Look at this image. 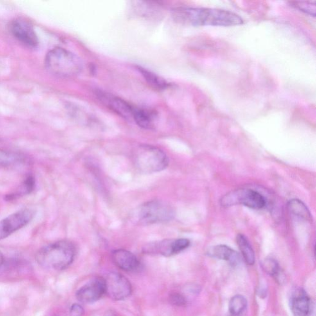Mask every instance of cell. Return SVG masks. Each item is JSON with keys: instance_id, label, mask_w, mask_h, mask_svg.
Wrapping results in <instances>:
<instances>
[{"instance_id": "obj_1", "label": "cell", "mask_w": 316, "mask_h": 316, "mask_svg": "<svg viewBox=\"0 0 316 316\" xmlns=\"http://www.w3.org/2000/svg\"><path fill=\"white\" fill-rule=\"evenodd\" d=\"M173 16L180 23L193 26L230 27L243 23L242 18L232 11L207 8H179Z\"/></svg>"}, {"instance_id": "obj_2", "label": "cell", "mask_w": 316, "mask_h": 316, "mask_svg": "<svg viewBox=\"0 0 316 316\" xmlns=\"http://www.w3.org/2000/svg\"><path fill=\"white\" fill-rule=\"evenodd\" d=\"M75 245L71 241L62 240L50 243L38 250L35 259L45 269L63 270L69 267L75 258Z\"/></svg>"}, {"instance_id": "obj_3", "label": "cell", "mask_w": 316, "mask_h": 316, "mask_svg": "<svg viewBox=\"0 0 316 316\" xmlns=\"http://www.w3.org/2000/svg\"><path fill=\"white\" fill-rule=\"evenodd\" d=\"M47 70L56 76L69 78L78 75L83 67L80 59L67 49L55 48L47 54L45 58Z\"/></svg>"}, {"instance_id": "obj_4", "label": "cell", "mask_w": 316, "mask_h": 316, "mask_svg": "<svg viewBox=\"0 0 316 316\" xmlns=\"http://www.w3.org/2000/svg\"><path fill=\"white\" fill-rule=\"evenodd\" d=\"M132 160L135 168L142 173L160 172L169 165L168 156L156 146L143 144L133 151Z\"/></svg>"}, {"instance_id": "obj_5", "label": "cell", "mask_w": 316, "mask_h": 316, "mask_svg": "<svg viewBox=\"0 0 316 316\" xmlns=\"http://www.w3.org/2000/svg\"><path fill=\"white\" fill-rule=\"evenodd\" d=\"M175 216L173 207L162 200H155L143 203L137 209L135 220L142 225L168 222Z\"/></svg>"}, {"instance_id": "obj_6", "label": "cell", "mask_w": 316, "mask_h": 316, "mask_svg": "<svg viewBox=\"0 0 316 316\" xmlns=\"http://www.w3.org/2000/svg\"><path fill=\"white\" fill-rule=\"evenodd\" d=\"M221 204L223 207L242 205L250 208L260 209L266 206V201L258 191L251 189H238L223 196Z\"/></svg>"}, {"instance_id": "obj_7", "label": "cell", "mask_w": 316, "mask_h": 316, "mask_svg": "<svg viewBox=\"0 0 316 316\" xmlns=\"http://www.w3.org/2000/svg\"><path fill=\"white\" fill-rule=\"evenodd\" d=\"M34 216L33 210L26 208L19 210L0 221V240L26 226Z\"/></svg>"}, {"instance_id": "obj_8", "label": "cell", "mask_w": 316, "mask_h": 316, "mask_svg": "<svg viewBox=\"0 0 316 316\" xmlns=\"http://www.w3.org/2000/svg\"><path fill=\"white\" fill-rule=\"evenodd\" d=\"M190 245V241L187 238L166 239L148 243L143 247V252L146 254L169 257L184 251Z\"/></svg>"}, {"instance_id": "obj_9", "label": "cell", "mask_w": 316, "mask_h": 316, "mask_svg": "<svg viewBox=\"0 0 316 316\" xmlns=\"http://www.w3.org/2000/svg\"><path fill=\"white\" fill-rule=\"evenodd\" d=\"M105 281L106 294L115 301L125 300L132 294L130 282L123 275L117 272L108 274Z\"/></svg>"}, {"instance_id": "obj_10", "label": "cell", "mask_w": 316, "mask_h": 316, "mask_svg": "<svg viewBox=\"0 0 316 316\" xmlns=\"http://www.w3.org/2000/svg\"><path fill=\"white\" fill-rule=\"evenodd\" d=\"M105 294V279L97 277L79 288L76 292V298L82 303L91 304L98 301Z\"/></svg>"}, {"instance_id": "obj_11", "label": "cell", "mask_w": 316, "mask_h": 316, "mask_svg": "<svg viewBox=\"0 0 316 316\" xmlns=\"http://www.w3.org/2000/svg\"><path fill=\"white\" fill-rule=\"evenodd\" d=\"M11 31L18 40L29 47H35L38 40L32 26L28 22L22 19L15 20L11 23Z\"/></svg>"}, {"instance_id": "obj_12", "label": "cell", "mask_w": 316, "mask_h": 316, "mask_svg": "<svg viewBox=\"0 0 316 316\" xmlns=\"http://www.w3.org/2000/svg\"><path fill=\"white\" fill-rule=\"evenodd\" d=\"M112 259L117 267L126 272H135L141 263L137 256L128 250L119 249L112 253Z\"/></svg>"}, {"instance_id": "obj_13", "label": "cell", "mask_w": 316, "mask_h": 316, "mask_svg": "<svg viewBox=\"0 0 316 316\" xmlns=\"http://www.w3.org/2000/svg\"><path fill=\"white\" fill-rule=\"evenodd\" d=\"M290 306L295 316H309L310 315L311 300L303 289H296L293 292Z\"/></svg>"}, {"instance_id": "obj_14", "label": "cell", "mask_w": 316, "mask_h": 316, "mask_svg": "<svg viewBox=\"0 0 316 316\" xmlns=\"http://www.w3.org/2000/svg\"><path fill=\"white\" fill-rule=\"evenodd\" d=\"M207 254L212 258L228 261L233 266L238 265L240 263V256L238 253L226 245H220L209 248Z\"/></svg>"}, {"instance_id": "obj_15", "label": "cell", "mask_w": 316, "mask_h": 316, "mask_svg": "<svg viewBox=\"0 0 316 316\" xmlns=\"http://www.w3.org/2000/svg\"><path fill=\"white\" fill-rule=\"evenodd\" d=\"M100 95L101 100L117 114L125 118L133 117L135 108L131 107L125 101L107 94L101 93Z\"/></svg>"}, {"instance_id": "obj_16", "label": "cell", "mask_w": 316, "mask_h": 316, "mask_svg": "<svg viewBox=\"0 0 316 316\" xmlns=\"http://www.w3.org/2000/svg\"><path fill=\"white\" fill-rule=\"evenodd\" d=\"M27 158L21 153L0 148V168H11L26 163Z\"/></svg>"}, {"instance_id": "obj_17", "label": "cell", "mask_w": 316, "mask_h": 316, "mask_svg": "<svg viewBox=\"0 0 316 316\" xmlns=\"http://www.w3.org/2000/svg\"><path fill=\"white\" fill-rule=\"evenodd\" d=\"M287 207L290 213L297 218L309 222L312 221V214L306 205L301 200L293 199L289 201Z\"/></svg>"}, {"instance_id": "obj_18", "label": "cell", "mask_w": 316, "mask_h": 316, "mask_svg": "<svg viewBox=\"0 0 316 316\" xmlns=\"http://www.w3.org/2000/svg\"><path fill=\"white\" fill-rule=\"evenodd\" d=\"M236 240L245 263L248 265H253L255 262L254 253L247 237L244 235L238 234Z\"/></svg>"}, {"instance_id": "obj_19", "label": "cell", "mask_w": 316, "mask_h": 316, "mask_svg": "<svg viewBox=\"0 0 316 316\" xmlns=\"http://www.w3.org/2000/svg\"><path fill=\"white\" fill-rule=\"evenodd\" d=\"M35 186V180L32 175H29L13 192L6 196V200L11 201L17 199L22 196L28 195L33 190Z\"/></svg>"}, {"instance_id": "obj_20", "label": "cell", "mask_w": 316, "mask_h": 316, "mask_svg": "<svg viewBox=\"0 0 316 316\" xmlns=\"http://www.w3.org/2000/svg\"><path fill=\"white\" fill-rule=\"evenodd\" d=\"M133 118L137 125L144 129H150L153 127V116L146 111L135 108Z\"/></svg>"}, {"instance_id": "obj_21", "label": "cell", "mask_w": 316, "mask_h": 316, "mask_svg": "<svg viewBox=\"0 0 316 316\" xmlns=\"http://www.w3.org/2000/svg\"><path fill=\"white\" fill-rule=\"evenodd\" d=\"M138 70L141 72L142 75L144 77L147 82L155 89L162 90L166 89L168 87V83L163 79L159 78V76L153 74L142 67H138Z\"/></svg>"}, {"instance_id": "obj_22", "label": "cell", "mask_w": 316, "mask_h": 316, "mask_svg": "<svg viewBox=\"0 0 316 316\" xmlns=\"http://www.w3.org/2000/svg\"><path fill=\"white\" fill-rule=\"evenodd\" d=\"M247 300L241 295L234 296L229 302V311L232 316H239L247 309Z\"/></svg>"}, {"instance_id": "obj_23", "label": "cell", "mask_w": 316, "mask_h": 316, "mask_svg": "<svg viewBox=\"0 0 316 316\" xmlns=\"http://www.w3.org/2000/svg\"><path fill=\"white\" fill-rule=\"evenodd\" d=\"M262 268L266 273L277 280H279V277H281V269L279 268V264L274 259H266L262 263Z\"/></svg>"}, {"instance_id": "obj_24", "label": "cell", "mask_w": 316, "mask_h": 316, "mask_svg": "<svg viewBox=\"0 0 316 316\" xmlns=\"http://www.w3.org/2000/svg\"><path fill=\"white\" fill-rule=\"evenodd\" d=\"M293 6L311 16L316 15V1H295L292 2Z\"/></svg>"}, {"instance_id": "obj_25", "label": "cell", "mask_w": 316, "mask_h": 316, "mask_svg": "<svg viewBox=\"0 0 316 316\" xmlns=\"http://www.w3.org/2000/svg\"><path fill=\"white\" fill-rule=\"evenodd\" d=\"M169 301L173 305L177 306H183L186 305L187 300L186 298L180 293L174 292L169 296Z\"/></svg>"}, {"instance_id": "obj_26", "label": "cell", "mask_w": 316, "mask_h": 316, "mask_svg": "<svg viewBox=\"0 0 316 316\" xmlns=\"http://www.w3.org/2000/svg\"><path fill=\"white\" fill-rule=\"evenodd\" d=\"M70 312L72 316H82L84 314V309L80 304H74L71 306Z\"/></svg>"}, {"instance_id": "obj_27", "label": "cell", "mask_w": 316, "mask_h": 316, "mask_svg": "<svg viewBox=\"0 0 316 316\" xmlns=\"http://www.w3.org/2000/svg\"><path fill=\"white\" fill-rule=\"evenodd\" d=\"M4 261H5V259H4V255L0 252V268H1L2 266L4 265Z\"/></svg>"}]
</instances>
